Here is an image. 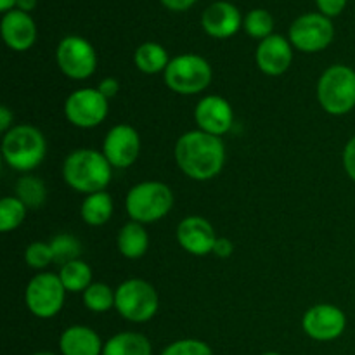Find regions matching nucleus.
<instances>
[{
  "instance_id": "obj_8",
  "label": "nucleus",
  "mask_w": 355,
  "mask_h": 355,
  "mask_svg": "<svg viewBox=\"0 0 355 355\" xmlns=\"http://www.w3.org/2000/svg\"><path fill=\"white\" fill-rule=\"evenodd\" d=\"M66 293L68 291L62 286L59 274L40 272L28 283L24 302L35 318L51 319L61 312Z\"/></svg>"
},
{
  "instance_id": "obj_6",
  "label": "nucleus",
  "mask_w": 355,
  "mask_h": 355,
  "mask_svg": "<svg viewBox=\"0 0 355 355\" xmlns=\"http://www.w3.org/2000/svg\"><path fill=\"white\" fill-rule=\"evenodd\" d=\"M159 307L155 286L144 279H127L114 290V309L125 321L142 324L151 321Z\"/></svg>"
},
{
  "instance_id": "obj_2",
  "label": "nucleus",
  "mask_w": 355,
  "mask_h": 355,
  "mask_svg": "<svg viewBox=\"0 0 355 355\" xmlns=\"http://www.w3.org/2000/svg\"><path fill=\"white\" fill-rule=\"evenodd\" d=\"M111 175L113 166L96 149H75L62 163V179L76 193H101L110 186Z\"/></svg>"
},
{
  "instance_id": "obj_35",
  "label": "nucleus",
  "mask_w": 355,
  "mask_h": 355,
  "mask_svg": "<svg viewBox=\"0 0 355 355\" xmlns=\"http://www.w3.org/2000/svg\"><path fill=\"white\" fill-rule=\"evenodd\" d=\"M214 253L215 257H218V259H229V257L234 253V245H232L231 239L227 238H217V241H215V246H214Z\"/></svg>"
},
{
  "instance_id": "obj_33",
  "label": "nucleus",
  "mask_w": 355,
  "mask_h": 355,
  "mask_svg": "<svg viewBox=\"0 0 355 355\" xmlns=\"http://www.w3.org/2000/svg\"><path fill=\"white\" fill-rule=\"evenodd\" d=\"M343 168H345L347 175L355 182V135L347 142L345 149H343Z\"/></svg>"
},
{
  "instance_id": "obj_3",
  "label": "nucleus",
  "mask_w": 355,
  "mask_h": 355,
  "mask_svg": "<svg viewBox=\"0 0 355 355\" xmlns=\"http://www.w3.org/2000/svg\"><path fill=\"white\" fill-rule=\"evenodd\" d=\"M47 142L33 125H14L2 139V156L17 172H31L44 162Z\"/></svg>"
},
{
  "instance_id": "obj_20",
  "label": "nucleus",
  "mask_w": 355,
  "mask_h": 355,
  "mask_svg": "<svg viewBox=\"0 0 355 355\" xmlns=\"http://www.w3.org/2000/svg\"><path fill=\"white\" fill-rule=\"evenodd\" d=\"M118 252L125 257V259L137 260L144 257V253L149 248V236L148 231L144 229V224L139 222H127L123 227L120 229L116 238Z\"/></svg>"
},
{
  "instance_id": "obj_9",
  "label": "nucleus",
  "mask_w": 355,
  "mask_h": 355,
  "mask_svg": "<svg viewBox=\"0 0 355 355\" xmlns=\"http://www.w3.org/2000/svg\"><path fill=\"white\" fill-rule=\"evenodd\" d=\"M59 69L71 80H87L97 68V54L87 38L69 35L64 37L55 51Z\"/></svg>"
},
{
  "instance_id": "obj_19",
  "label": "nucleus",
  "mask_w": 355,
  "mask_h": 355,
  "mask_svg": "<svg viewBox=\"0 0 355 355\" xmlns=\"http://www.w3.org/2000/svg\"><path fill=\"white\" fill-rule=\"evenodd\" d=\"M104 343L89 326H69L59 338L61 355H103Z\"/></svg>"
},
{
  "instance_id": "obj_40",
  "label": "nucleus",
  "mask_w": 355,
  "mask_h": 355,
  "mask_svg": "<svg viewBox=\"0 0 355 355\" xmlns=\"http://www.w3.org/2000/svg\"><path fill=\"white\" fill-rule=\"evenodd\" d=\"M31 355H55L54 352H35V354H31Z\"/></svg>"
},
{
  "instance_id": "obj_22",
  "label": "nucleus",
  "mask_w": 355,
  "mask_h": 355,
  "mask_svg": "<svg viewBox=\"0 0 355 355\" xmlns=\"http://www.w3.org/2000/svg\"><path fill=\"white\" fill-rule=\"evenodd\" d=\"M113 210L114 207L111 196L106 191H101V193L87 194L82 208H80V215L85 224L92 225V227H101V225L107 224Z\"/></svg>"
},
{
  "instance_id": "obj_41",
  "label": "nucleus",
  "mask_w": 355,
  "mask_h": 355,
  "mask_svg": "<svg viewBox=\"0 0 355 355\" xmlns=\"http://www.w3.org/2000/svg\"><path fill=\"white\" fill-rule=\"evenodd\" d=\"M262 355H281V354H277V352H266V354H262Z\"/></svg>"
},
{
  "instance_id": "obj_37",
  "label": "nucleus",
  "mask_w": 355,
  "mask_h": 355,
  "mask_svg": "<svg viewBox=\"0 0 355 355\" xmlns=\"http://www.w3.org/2000/svg\"><path fill=\"white\" fill-rule=\"evenodd\" d=\"M12 113H10V110L7 106H2L0 107V132H3V134H7V132L10 130V125H12Z\"/></svg>"
},
{
  "instance_id": "obj_29",
  "label": "nucleus",
  "mask_w": 355,
  "mask_h": 355,
  "mask_svg": "<svg viewBox=\"0 0 355 355\" xmlns=\"http://www.w3.org/2000/svg\"><path fill=\"white\" fill-rule=\"evenodd\" d=\"M243 28L246 33L259 40H266L272 35L274 30V17L270 16L269 10L266 9H253L243 19Z\"/></svg>"
},
{
  "instance_id": "obj_15",
  "label": "nucleus",
  "mask_w": 355,
  "mask_h": 355,
  "mask_svg": "<svg viewBox=\"0 0 355 355\" xmlns=\"http://www.w3.org/2000/svg\"><path fill=\"white\" fill-rule=\"evenodd\" d=\"M177 241L180 248H184L191 255L205 257L214 252L217 236H215L214 225L207 218L191 215L177 225Z\"/></svg>"
},
{
  "instance_id": "obj_30",
  "label": "nucleus",
  "mask_w": 355,
  "mask_h": 355,
  "mask_svg": "<svg viewBox=\"0 0 355 355\" xmlns=\"http://www.w3.org/2000/svg\"><path fill=\"white\" fill-rule=\"evenodd\" d=\"M24 262L28 263V267L37 270H42L47 266H51L54 262V253H52L51 243L35 241L28 245L26 250H24Z\"/></svg>"
},
{
  "instance_id": "obj_1",
  "label": "nucleus",
  "mask_w": 355,
  "mask_h": 355,
  "mask_svg": "<svg viewBox=\"0 0 355 355\" xmlns=\"http://www.w3.org/2000/svg\"><path fill=\"white\" fill-rule=\"evenodd\" d=\"M173 156L184 175L203 182L222 172L225 163V146L220 137L198 128L180 135Z\"/></svg>"
},
{
  "instance_id": "obj_25",
  "label": "nucleus",
  "mask_w": 355,
  "mask_h": 355,
  "mask_svg": "<svg viewBox=\"0 0 355 355\" xmlns=\"http://www.w3.org/2000/svg\"><path fill=\"white\" fill-rule=\"evenodd\" d=\"M16 198L23 201L28 210H37L47 200V187L38 177L24 175L16 184Z\"/></svg>"
},
{
  "instance_id": "obj_39",
  "label": "nucleus",
  "mask_w": 355,
  "mask_h": 355,
  "mask_svg": "<svg viewBox=\"0 0 355 355\" xmlns=\"http://www.w3.org/2000/svg\"><path fill=\"white\" fill-rule=\"evenodd\" d=\"M16 2L17 0H0V10H2L3 14L9 12V10H12L14 7H16Z\"/></svg>"
},
{
  "instance_id": "obj_21",
  "label": "nucleus",
  "mask_w": 355,
  "mask_h": 355,
  "mask_svg": "<svg viewBox=\"0 0 355 355\" xmlns=\"http://www.w3.org/2000/svg\"><path fill=\"white\" fill-rule=\"evenodd\" d=\"M103 355H153V345L141 333H116L104 343Z\"/></svg>"
},
{
  "instance_id": "obj_26",
  "label": "nucleus",
  "mask_w": 355,
  "mask_h": 355,
  "mask_svg": "<svg viewBox=\"0 0 355 355\" xmlns=\"http://www.w3.org/2000/svg\"><path fill=\"white\" fill-rule=\"evenodd\" d=\"M28 208L16 196H6L0 200V231L10 232L19 227L26 217Z\"/></svg>"
},
{
  "instance_id": "obj_23",
  "label": "nucleus",
  "mask_w": 355,
  "mask_h": 355,
  "mask_svg": "<svg viewBox=\"0 0 355 355\" xmlns=\"http://www.w3.org/2000/svg\"><path fill=\"white\" fill-rule=\"evenodd\" d=\"M134 62L139 71L146 73V75H156V73H165L170 58L163 45L156 44V42H144L135 51Z\"/></svg>"
},
{
  "instance_id": "obj_18",
  "label": "nucleus",
  "mask_w": 355,
  "mask_h": 355,
  "mask_svg": "<svg viewBox=\"0 0 355 355\" xmlns=\"http://www.w3.org/2000/svg\"><path fill=\"white\" fill-rule=\"evenodd\" d=\"M2 38L9 49L16 52H24L37 40V26L28 12L12 9L3 14L0 23Z\"/></svg>"
},
{
  "instance_id": "obj_36",
  "label": "nucleus",
  "mask_w": 355,
  "mask_h": 355,
  "mask_svg": "<svg viewBox=\"0 0 355 355\" xmlns=\"http://www.w3.org/2000/svg\"><path fill=\"white\" fill-rule=\"evenodd\" d=\"M196 2L198 0H162V3L166 9L175 10V12H182V10L191 9Z\"/></svg>"
},
{
  "instance_id": "obj_14",
  "label": "nucleus",
  "mask_w": 355,
  "mask_h": 355,
  "mask_svg": "<svg viewBox=\"0 0 355 355\" xmlns=\"http://www.w3.org/2000/svg\"><path fill=\"white\" fill-rule=\"evenodd\" d=\"M194 120H196L200 130L220 137L232 128L234 113H232L231 104L224 97L207 96L196 104Z\"/></svg>"
},
{
  "instance_id": "obj_31",
  "label": "nucleus",
  "mask_w": 355,
  "mask_h": 355,
  "mask_svg": "<svg viewBox=\"0 0 355 355\" xmlns=\"http://www.w3.org/2000/svg\"><path fill=\"white\" fill-rule=\"evenodd\" d=\"M162 355H214L210 345L196 338H184L170 343Z\"/></svg>"
},
{
  "instance_id": "obj_12",
  "label": "nucleus",
  "mask_w": 355,
  "mask_h": 355,
  "mask_svg": "<svg viewBox=\"0 0 355 355\" xmlns=\"http://www.w3.org/2000/svg\"><path fill=\"white\" fill-rule=\"evenodd\" d=\"M302 328L315 342H333L347 328V315L342 309L329 304H319L309 309L302 319Z\"/></svg>"
},
{
  "instance_id": "obj_4",
  "label": "nucleus",
  "mask_w": 355,
  "mask_h": 355,
  "mask_svg": "<svg viewBox=\"0 0 355 355\" xmlns=\"http://www.w3.org/2000/svg\"><path fill=\"white\" fill-rule=\"evenodd\" d=\"M173 207V193L166 184L146 180L132 187L125 198L128 217L139 224H153L170 214Z\"/></svg>"
},
{
  "instance_id": "obj_13",
  "label": "nucleus",
  "mask_w": 355,
  "mask_h": 355,
  "mask_svg": "<svg viewBox=\"0 0 355 355\" xmlns=\"http://www.w3.org/2000/svg\"><path fill=\"white\" fill-rule=\"evenodd\" d=\"M103 155L113 168H128L141 155V137L132 125H114L103 142Z\"/></svg>"
},
{
  "instance_id": "obj_38",
  "label": "nucleus",
  "mask_w": 355,
  "mask_h": 355,
  "mask_svg": "<svg viewBox=\"0 0 355 355\" xmlns=\"http://www.w3.org/2000/svg\"><path fill=\"white\" fill-rule=\"evenodd\" d=\"M16 7L19 10H23V12L30 14L31 10H33L35 7H37V0H17Z\"/></svg>"
},
{
  "instance_id": "obj_5",
  "label": "nucleus",
  "mask_w": 355,
  "mask_h": 355,
  "mask_svg": "<svg viewBox=\"0 0 355 355\" xmlns=\"http://www.w3.org/2000/svg\"><path fill=\"white\" fill-rule=\"evenodd\" d=\"M318 101L333 116H342L355 107V69L345 64H333L318 82Z\"/></svg>"
},
{
  "instance_id": "obj_34",
  "label": "nucleus",
  "mask_w": 355,
  "mask_h": 355,
  "mask_svg": "<svg viewBox=\"0 0 355 355\" xmlns=\"http://www.w3.org/2000/svg\"><path fill=\"white\" fill-rule=\"evenodd\" d=\"M97 90L110 101L113 99V97H116L118 92H120V82H118L116 78H111L110 76V78L101 80V83L97 85Z\"/></svg>"
},
{
  "instance_id": "obj_17",
  "label": "nucleus",
  "mask_w": 355,
  "mask_h": 355,
  "mask_svg": "<svg viewBox=\"0 0 355 355\" xmlns=\"http://www.w3.org/2000/svg\"><path fill=\"white\" fill-rule=\"evenodd\" d=\"M201 26H203L205 33H208L210 37L224 40V38L238 33L239 28L243 26V17L238 7L225 0H218L203 10Z\"/></svg>"
},
{
  "instance_id": "obj_11",
  "label": "nucleus",
  "mask_w": 355,
  "mask_h": 355,
  "mask_svg": "<svg viewBox=\"0 0 355 355\" xmlns=\"http://www.w3.org/2000/svg\"><path fill=\"white\" fill-rule=\"evenodd\" d=\"M335 38V26L331 19L321 12H309L297 17L290 26V38L295 49L302 52L324 51Z\"/></svg>"
},
{
  "instance_id": "obj_10",
  "label": "nucleus",
  "mask_w": 355,
  "mask_h": 355,
  "mask_svg": "<svg viewBox=\"0 0 355 355\" xmlns=\"http://www.w3.org/2000/svg\"><path fill=\"white\" fill-rule=\"evenodd\" d=\"M110 111V101L97 89L85 87L69 94L64 101V116L78 128H94L103 123Z\"/></svg>"
},
{
  "instance_id": "obj_24",
  "label": "nucleus",
  "mask_w": 355,
  "mask_h": 355,
  "mask_svg": "<svg viewBox=\"0 0 355 355\" xmlns=\"http://www.w3.org/2000/svg\"><path fill=\"white\" fill-rule=\"evenodd\" d=\"M59 279L68 293H83L92 284V269L82 259L73 260L61 266Z\"/></svg>"
},
{
  "instance_id": "obj_28",
  "label": "nucleus",
  "mask_w": 355,
  "mask_h": 355,
  "mask_svg": "<svg viewBox=\"0 0 355 355\" xmlns=\"http://www.w3.org/2000/svg\"><path fill=\"white\" fill-rule=\"evenodd\" d=\"M51 248L54 253V262L59 266L80 260V255H82V243L73 234H66V232L51 239Z\"/></svg>"
},
{
  "instance_id": "obj_7",
  "label": "nucleus",
  "mask_w": 355,
  "mask_h": 355,
  "mask_svg": "<svg viewBox=\"0 0 355 355\" xmlns=\"http://www.w3.org/2000/svg\"><path fill=\"white\" fill-rule=\"evenodd\" d=\"M211 66L198 54H182L170 59L163 78L172 92L180 96H194L211 83Z\"/></svg>"
},
{
  "instance_id": "obj_16",
  "label": "nucleus",
  "mask_w": 355,
  "mask_h": 355,
  "mask_svg": "<svg viewBox=\"0 0 355 355\" xmlns=\"http://www.w3.org/2000/svg\"><path fill=\"white\" fill-rule=\"evenodd\" d=\"M257 66L269 76H279L290 69L293 62L291 42L281 35H270L266 40H260L257 47Z\"/></svg>"
},
{
  "instance_id": "obj_32",
  "label": "nucleus",
  "mask_w": 355,
  "mask_h": 355,
  "mask_svg": "<svg viewBox=\"0 0 355 355\" xmlns=\"http://www.w3.org/2000/svg\"><path fill=\"white\" fill-rule=\"evenodd\" d=\"M315 3H318L321 14H324L329 19L342 14L347 7V0H315Z\"/></svg>"
},
{
  "instance_id": "obj_27",
  "label": "nucleus",
  "mask_w": 355,
  "mask_h": 355,
  "mask_svg": "<svg viewBox=\"0 0 355 355\" xmlns=\"http://www.w3.org/2000/svg\"><path fill=\"white\" fill-rule=\"evenodd\" d=\"M83 304L96 314L111 311L114 307V290L106 283H92L83 291Z\"/></svg>"
}]
</instances>
